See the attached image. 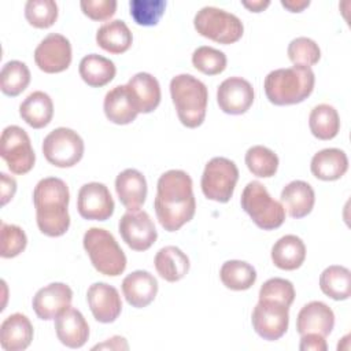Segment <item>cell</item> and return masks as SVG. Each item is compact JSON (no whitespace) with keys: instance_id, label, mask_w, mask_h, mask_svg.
Segmentation results:
<instances>
[{"instance_id":"1","label":"cell","mask_w":351,"mask_h":351,"mask_svg":"<svg viewBox=\"0 0 351 351\" xmlns=\"http://www.w3.org/2000/svg\"><path fill=\"white\" fill-rule=\"evenodd\" d=\"M154 207L160 226L167 232H176L189 222L196 211L193 184L189 174L184 170L163 173L156 184Z\"/></svg>"},{"instance_id":"2","label":"cell","mask_w":351,"mask_h":351,"mask_svg":"<svg viewBox=\"0 0 351 351\" xmlns=\"http://www.w3.org/2000/svg\"><path fill=\"white\" fill-rule=\"evenodd\" d=\"M70 192L67 184L58 177H47L33 191L36 221L41 233L49 237L63 236L70 226Z\"/></svg>"},{"instance_id":"3","label":"cell","mask_w":351,"mask_h":351,"mask_svg":"<svg viewBox=\"0 0 351 351\" xmlns=\"http://www.w3.org/2000/svg\"><path fill=\"white\" fill-rule=\"evenodd\" d=\"M315 84L314 71L307 66H292L270 71L265 78V93L274 106H291L306 100Z\"/></svg>"},{"instance_id":"4","label":"cell","mask_w":351,"mask_h":351,"mask_svg":"<svg viewBox=\"0 0 351 351\" xmlns=\"http://www.w3.org/2000/svg\"><path fill=\"white\" fill-rule=\"evenodd\" d=\"M170 95L178 119L189 129L200 126L206 118L207 86L192 74H178L170 81Z\"/></svg>"},{"instance_id":"5","label":"cell","mask_w":351,"mask_h":351,"mask_svg":"<svg viewBox=\"0 0 351 351\" xmlns=\"http://www.w3.org/2000/svg\"><path fill=\"white\" fill-rule=\"evenodd\" d=\"M82 244L90 263L100 274L117 277L125 271L126 255L108 230L101 228L88 229Z\"/></svg>"},{"instance_id":"6","label":"cell","mask_w":351,"mask_h":351,"mask_svg":"<svg viewBox=\"0 0 351 351\" xmlns=\"http://www.w3.org/2000/svg\"><path fill=\"white\" fill-rule=\"evenodd\" d=\"M240 203L252 222L263 230L277 229L285 221V208L259 181H251L244 186Z\"/></svg>"},{"instance_id":"7","label":"cell","mask_w":351,"mask_h":351,"mask_svg":"<svg viewBox=\"0 0 351 351\" xmlns=\"http://www.w3.org/2000/svg\"><path fill=\"white\" fill-rule=\"evenodd\" d=\"M193 26L200 36L219 44H233L244 33L243 22L234 14L217 7L200 8L193 18Z\"/></svg>"},{"instance_id":"8","label":"cell","mask_w":351,"mask_h":351,"mask_svg":"<svg viewBox=\"0 0 351 351\" xmlns=\"http://www.w3.org/2000/svg\"><path fill=\"white\" fill-rule=\"evenodd\" d=\"M239 180V169L236 163L223 156L210 159L202 174L203 195L214 202L226 203L233 196L234 186Z\"/></svg>"},{"instance_id":"9","label":"cell","mask_w":351,"mask_h":351,"mask_svg":"<svg viewBox=\"0 0 351 351\" xmlns=\"http://www.w3.org/2000/svg\"><path fill=\"white\" fill-rule=\"evenodd\" d=\"M45 159L56 167H73L84 156V140L69 128H56L43 141Z\"/></svg>"},{"instance_id":"10","label":"cell","mask_w":351,"mask_h":351,"mask_svg":"<svg viewBox=\"0 0 351 351\" xmlns=\"http://www.w3.org/2000/svg\"><path fill=\"white\" fill-rule=\"evenodd\" d=\"M0 155L14 174L29 173L36 162L29 134L16 125L4 128L0 137Z\"/></svg>"},{"instance_id":"11","label":"cell","mask_w":351,"mask_h":351,"mask_svg":"<svg viewBox=\"0 0 351 351\" xmlns=\"http://www.w3.org/2000/svg\"><path fill=\"white\" fill-rule=\"evenodd\" d=\"M251 322L262 339L278 340L288 329L289 307L274 300H259L252 310Z\"/></svg>"},{"instance_id":"12","label":"cell","mask_w":351,"mask_h":351,"mask_svg":"<svg viewBox=\"0 0 351 351\" xmlns=\"http://www.w3.org/2000/svg\"><path fill=\"white\" fill-rule=\"evenodd\" d=\"M118 230L126 245L134 251H147L156 241L158 232L147 211H126L118 223Z\"/></svg>"},{"instance_id":"13","label":"cell","mask_w":351,"mask_h":351,"mask_svg":"<svg viewBox=\"0 0 351 351\" xmlns=\"http://www.w3.org/2000/svg\"><path fill=\"white\" fill-rule=\"evenodd\" d=\"M37 67L48 74L62 73L71 63V44L59 33H49L34 49Z\"/></svg>"},{"instance_id":"14","label":"cell","mask_w":351,"mask_h":351,"mask_svg":"<svg viewBox=\"0 0 351 351\" xmlns=\"http://www.w3.org/2000/svg\"><path fill=\"white\" fill-rule=\"evenodd\" d=\"M114 208L112 196L104 184L88 182L80 188L77 210L84 219L106 221L114 214Z\"/></svg>"},{"instance_id":"15","label":"cell","mask_w":351,"mask_h":351,"mask_svg":"<svg viewBox=\"0 0 351 351\" xmlns=\"http://www.w3.org/2000/svg\"><path fill=\"white\" fill-rule=\"evenodd\" d=\"M217 101L225 114L241 115L247 112L254 103V88L241 77H229L219 84Z\"/></svg>"},{"instance_id":"16","label":"cell","mask_w":351,"mask_h":351,"mask_svg":"<svg viewBox=\"0 0 351 351\" xmlns=\"http://www.w3.org/2000/svg\"><path fill=\"white\" fill-rule=\"evenodd\" d=\"M73 291L64 282H52L40 288L33 296L32 306L40 319H55L63 310L70 307Z\"/></svg>"},{"instance_id":"17","label":"cell","mask_w":351,"mask_h":351,"mask_svg":"<svg viewBox=\"0 0 351 351\" xmlns=\"http://www.w3.org/2000/svg\"><path fill=\"white\" fill-rule=\"evenodd\" d=\"M86 300L95 319L101 324L114 322L122 311L119 292L107 282L92 284L86 291Z\"/></svg>"},{"instance_id":"18","label":"cell","mask_w":351,"mask_h":351,"mask_svg":"<svg viewBox=\"0 0 351 351\" xmlns=\"http://www.w3.org/2000/svg\"><path fill=\"white\" fill-rule=\"evenodd\" d=\"M55 332L63 346L81 348L88 341L89 325L82 313L70 306L55 318Z\"/></svg>"},{"instance_id":"19","label":"cell","mask_w":351,"mask_h":351,"mask_svg":"<svg viewBox=\"0 0 351 351\" xmlns=\"http://www.w3.org/2000/svg\"><path fill=\"white\" fill-rule=\"evenodd\" d=\"M335 326V314L332 308L319 300L304 304L296 318V329L300 336L317 333L324 337L330 335Z\"/></svg>"},{"instance_id":"20","label":"cell","mask_w":351,"mask_h":351,"mask_svg":"<svg viewBox=\"0 0 351 351\" xmlns=\"http://www.w3.org/2000/svg\"><path fill=\"white\" fill-rule=\"evenodd\" d=\"M122 292L132 307L143 308L154 302L158 293V281L147 270H134L123 278Z\"/></svg>"},{"instance_id":"21","label":"cell","mask_w":351,"mask_h":351,"mask_svg":"<svg viewBox=\"0 0 351 351\" xmlns=\"http://www.w3.org/2000/svg\"><path fill=\"white\" fill-rule=\"evenodd\" d=\"M33 333L30 319L22 313H14L0 325V344L5 351H22L30 346Z\"/></svg>"},{"instance_id":"22","label":"cell","mask_w":351,"mask_h":351,"mask_svg":"<svg viewBox=\"0 0 351 351\" xmlns=\"http://www.w3.org/2000/svg\"><path fill=\"white\" fill-rule=\"evenodd\" d=\"M137 112L148 114L160 103V85L149 73H137L126 84Z\"/></svg>"},{"instance_id":"23","label":"cell","mask_w":351,"mask_h":351,"mask_svg":"<svg viewBox=\"0 0 351 351\" xmlns=\"http://www.w3.org/2000/svg\"><path fill=\"white\" fill-rule=\"evenodd\" d=\"M115 191L128 211L138 210L147 197L145 177L136 169H126L117 176Z\"/></svg>"},{"instance_id":"24","label":"cell","mask_w":351,"mask_h":351,"mask_svg":"<svg viewBox=\"0 0 351 351\" xmlns=\"http://www.w3.org/2000/svg\"><path fill=\"white\" fill-rule=\"evenodd\" d=\"M281 204L292 218H303L308 215L315 203L313 186L302 180L287 184L281 191Z\"/></svg>"},{"instance_id":"25","label":"cell","mask_w":351,"mask_h":351,"mask_svg":"<svg viewBox=\"0 0 351 351\" xmlns=\"http://www.w3.org/2000/svg\"><path fill=\"white\" fill-rule=\"evenodd\" d=\"M310 170L318 180L335 181L341 178L348 170V158L343 149L325 148L311 158Z\"/></svg>"},{"instance_id":"26","label":"cell","mask_w":351,"mask_h":351,"mask_svg":"<svg viewBox=\"0 0 351 351\" xmlns=\"http://www.w3.org/2000/svg\"><path fill=\"white\" fill-rule=\"evenodd\" d=\"M107 119L117 125H128L137 117V110L126 85H117L106 93L103 103Z\"/></svg>"},{"instance_id":"27","label":"cell","mask_w":351,"mask_h":351,"mask_svg":"<svg viewBox=\"0 0 351 351\" xmlns=\"http://www.w3.org/2000/svg\"><path fill=\"white\" fill-rule=\"evenodd\" d=\"M306 259V245L295 234L280 237L271 247V261L281 270H296Z\"/></svg>"},{"instance_id":"28","label":"cell","mask_w":351,"mask_h":351,"mask_svg":"<svg viewBox=\"0 0 351 351\" xmlns=\"http://www.w3.org/2000/svg\"><path fill=\"white\" fill-rule=\"evenodd\" d=\"M21 118L33 129L45 128L53 117V103L43 90L32 92L19 106Z\"/></svg>"},{"instance_id":"29","label":"cell","mask_w":351,"mask_h":351,"mask_svg":"<svg viewBox=\"0 0 351 351\" xmlns=\"http://www.w3.org/2000/svg\"><path fill=\"white\" fill-rule=\"evenodd\" d=\"M158 274L169 281L176 282L185 277L189 270V258L182 250L176 245H166L160 248L154 259Z\"/></svg>"},{"instance_id":"30","label":"cell","mask_w":351,"mask_h":351,"mask_svg":"<svg viewBox=\"0 0 351 351\" xmlns=\"http://www.w3.org/2000/svg\"><path fill=\"white\" fill-rule=\"evenodd\" d=\"M96 43L101 49L110 53H123L130 48L133 36L122 19H114L97 29Z\"/></svg>"},{"instance_id":"31","label":"cell","mask_w":351,"mask_h":351,"mask_svg":"<svg viewBox=\"0 0 351 351\" xmlns=\"http://www.w3.org/2000/svg\"><path fill=\"white\" fill-rule=\"evenodd\" d=\"M78 71L85 84L92 88H101L114 80L117 67L112 60L97 53H89L81 59Z\"/></svg>"},{"instance_id":"32","label":"cell","mask_w":351,"mask_h":351,"mask_svg":"<svg viewBox=\"0 0 351 351\" xmlns=\"http://www.w3.org/2000/svg\"><path fill=\"white\" fill-rule=\"evenodd\" d=\"M310 132L318 140H332L340 130V117L337 110L330 104L315 106L308 117Z\"/></svg>"},{"instance_id":"33","label":"cell","mask_w":351,"mask_h":351,"mask_svg":"<svg viewBox=\"0 0 351 351\" xmlns=\"http://www.w3.org/2000/svg\"><path fill=\"white\" fill-rule=\"evenodd\" d=\"M321 291L333 300H346L351 295V271L346 266H328L319 276Z\"/></svg>"},{"instance_id":"34","label":"cell","mask_w":351,"mask_h":351,"mask_svg":"<svg viewBox=\"0 0 351 351\" xmlns=\"http://www.w3.org/2000/svg\"><path fill=\"white\" fill-rule=\"evenodd\" d=\"M222 284L232 291L250 289L256 281V270L244 261H226L219 270Z\"/></svg>"},{"instance_id":"35","label":"cell","mask_w":351,"mask_h":351,"mask_svg":"<svg viewBox=\"0 0 351 351\" xmlns=\"http://www.w3.org/2000/svg\"><path fill=\"white\" fill-rule=\"evenodd\" d=\"M30 82V70L21 60H10L1 67L0 88L7 96L15 97L22 93Z\"/></svg>"},{"instance_id":"36","label":"cell","mask_w":351,"mask_h":351,"mask_svg":"<svg viewBox=\"0 0 351 351\" xmlns=\"http://www.w3.org/2000/svg\"><path fill=\"white\" fill-rule=\"evenodd\" d=\"M245 165L254 176L269 178L277 173L278 156L267 147L252 145L245 152Z\"/></svg>"},{"instance_id":"37","label":"cell","mask_w":351,"mask_h":351,"mask_svg":"<svg viewBox=\"0 0 351 351\" xmlns=\"http://www.w3.org/2000/svg\"><path fill=\"white\" fill-rule=\"evenodd\" d=\"M226 55L213 47L202 45L192 53V64L206 75H217L226 69Z\"/></svg>"},{"instance_id":"38","label":"cell","mask_w":351,"mask_h":351,"mask_svg":"<svg viewBox=\"0 0 351 351\" xmlns=\"http://www.w3.org/2000/svg\"><path fill=\"white\" fill-rule=\"evenodd\" d=\"M26 21L37 27H51L58 19V4L53 0H29L25 5Z\"/></svg>"},{"instance_id":"39","label":"cell","mask_w":351,"mask_h":351,"mask_svg":"<svg viewBox=\"0 0 351 351\" xmlns=\"http://www.w3.org/2000/svg\"><path fill=\"white\" fill-rule=\"evenodd\" d=\"M130 16L140 26H155L165 14V0H130Z\"/></svg>"},{"instance_id":"40","label":"cell","mask_w":351,"mask_h":351,"mask_svg":"<svg viewBox=\"0 0 351 351\" xmlns=\"http://www.w3.org/2000/svg\"><path fill=\"white\" fill-rule=\"evenodd\" d=\"M288 58L298 66H313L321 59V49L318 44L308 37H296L288 45Z\"/></svg>"},{"instance_id":"41","label":"cell","mask_w":351,"mask_h":351,"mask_svg":"<svg viewBox=\"0 0 351 351\" xmlns=\"http://www.w3.org/2000/svg\"><path fill=\"white\" fill-rule=\"evenodd\" d=\"M0 241H1L0 255L3 258H14V256H18L21 252H23L27 244V237L23 229L19 228L18 225L1 222Z\"/></svg>"},{"instance_id":"42","label":"cell","mask_w":351,"mask_h":351,"mask_svg":"<svg viewBox=\"0 0 351 351\" xmlns=\"http://www.w3.org/2000/svg\"><path fill=\"white\" fill-rule=\"evenodd\" d=\"M295 299V288L289 280L273 277L265 281L259 289V300H274L291 306Z\"/></svg>"},{"instance_id":"43","label":"cell","mask_w":351,"mask_h":351,"mask_svg":"<svg viewBox=\"0 0 351 351\" xmlns=\"http://www.w3.org/2000/svg\"><path fill=\"white\" fill-rule=\"evenodd\" d=\"M82 12L93 21H107L117 10L115 0H82L80 3Z\"/></svg>"},{"instance_id":"44","label":"cell","mask_w":351,"mask_h":351,"mask_svg":"<svg viewBox=\"0 0 351 351\" xmlns=\"http://www.w3.org/2000/svg\"><path fill=\"white\" fill-rule=\"evenodd\" d=\"M299 350L300 351H326L328 344L324 336L317 333H307L302 336Z\"/></svg>"},{"instance_id":"45","label":"cell","mask_w":351,"mask_h":351,"mask_svg":"<svg viewBox=\"0 0 351 351\" xmlns=\"http://www.w3.org/2000/svg\"><path fill=\"white\" fill-rule=\"evenodd\" d=\"M0 197H1V206L7 204L16 192V181L10 177L5 173L0 174Z\"/></svg>"},{"instance_id":"46","label":"cell","mask_w":351,"mask_h":351,"mask_svg":"<svg viewBox=\"0 0 351 351\" xmlns=\"http://www.w3.org/2000/svg\"><path fill=\"white\" fill-rule=\"evenodd\" d=\"M92 350H129V344L125 337L114 336L111 339H107V341L104 343L93 346Z\"/></svg>"},{"instance_id":"47","label":"cell","mask_w":351,"mask_h":351,"mask_svg":"<svg viewBox=\"0 0 351 351\" xmlns=\"http://www.w3.org/2000/svg\"><path fill=\"white\" fill-rule=\"evenodd\" d=\"M281 5L291 12H302L310 5L308 0H281Z\"/></svg>"},{"instance_id":"48","label":"cell","mask_w":351,"mask_h":351,"mask_svg":"<svg viewBox=\"0 0 351 351\" xmlns=\"http://www.w3.org/2000/svg\"><path fill=\"white\" fill-rule=\"evenodd\" d=\"M241 4L250 10L251 12H261L263 11L265 8H267L270 5V1L269 0H255V1H247V0H243Z\"/></svg>"}]
</instances>
